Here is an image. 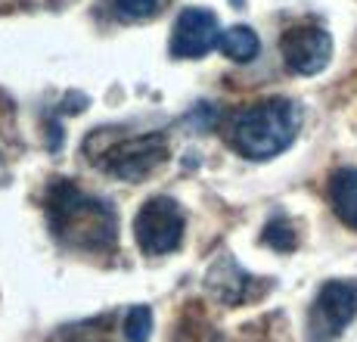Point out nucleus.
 Segmentation results:
<instances>
[{"label": "nucleus", "instance_id": "f257e3e1", "mask_svg": "<svg viewBox=\"0 0 357 342\" xmlns=\"http://www.w3.org/2000/svg\"><path fill=\"white\" fill-rule=\"evenodd\" d=\"M47 224L50 234L78 252H112L119 243V218L112 205L87 196L68 181H56L47 190Z\"/></svg>", "mask_w": 357, "mask_h": 342}, {"label": "nucleus", "instance_id": "f03ea898", "mask_svg": "<svg viewBox=\"0 0 357 342\" xmlns=\"http://www.w3.org/2000/svg\"><path fill=\"white\" fill-rule=\"evenodd\" d=\"M301 128V109L298 103L286 97L258 100L245 106L230 125V143L239 156L252 162H264L280 156L292 147Z\"/></svg>", "mask_w": 357, "mask_h": 342}, {"label": "nucleus", "instance_id": "7ed1b4c3", "mask_svg": "<svg viewBox=\"0 0 357 342\" xmlns=\"http://www.w3.org/2000/svg\"><path fill=\"white\" fill-rule=\"evenodd\" d=\"M91 159L97 162V168L121 177V181H143L168 159V137L162 131L143 137H121Z\"/></svg>", "mask_w": 357, "mask_h": 342}, {"label": "nucleus", "instance_id": "20e7f679", "mask_svg": "<svg viewBox=\"0 0 357 342\" xmlns=\"http://www.w3.org/2000/svg\"><path fill=\"white\" fill-rule=\"evenodd\" d=\"M187 218L177 200L171 196H153L143 202V209L134 218V237L146 255H168L181 246Z\"/></svg>", "mask_w": 357, "mask_h": 342}, {"label": "nucleus", "instance_id": "39448f33", "mask_svg": "<svg viewBox=\"0 0 357 342\" xmlns=\"http://www.w3.org/2000/svg\"><path fill=\"white\" fill-rule=\"evenodd\" d=\"M357 314V283L329 280L320 286L317 302L311 308V342H333Z\"/></svg>", "mask_w": 357, "mask_h": 342}, {"label": "nucleus", "instance_id": "423d86ee", "mask_svg": "<svg viewBox=\"0 0 357 342\" xmlns=\"http://www.w3.org/2000/svg\"><path fill=\"white\" fill-rule=\"evenodd\" d=\"M283 63L295 75H317L333 59V38L320 25H295L280 38Z\"/></svg>", "mask_w": 357, "mask_h": 342}, {"label": "nucleus", "instance_id": "0eeeda50", "mask_svg": "<svg viewBox=\"0 0 357 342\" xmlns=\"http://www.w3.org/2000/svg\"><path fill=\"white\" fill-rule=\"evenodd\" d=\"M218 40H221V25L215 13L202 6H187L171 31V53L177 59H202L208 50H215Z\"/></svg>", "mask_w": 357, "mask_h": 342}, {"label": "nucleus", "instance_id": "6e6552de", "mask_svg": "<svg viewBox=\"0 0 357 342\" xmlns=\"http://www.w3.org/2000/svg\"><path fill=\"white\" fill-rule=\"evenodd\" d=\"M329 202L335 218L357 230V168H339L329 177Z\"/></svg>", "mask_w": 357, "mask_h": 342}, {"label": "nucleus", "instance_id": "1a4fd4ad", "mask_svg": "<svg viewBox=\"0 0 357 342\" xmlns=\"http://www.w3.org/2000/svg\"><path fill=\"white\" fill-rule=\"evenodd\" d=\"M227 271L224 274V265H218V271L208 277V290L215 292L221 302L227 305H243L249 299V286H252V274H245L243 268H236V262L227 258Z\"/></svg>", "mask_w": 357, "mask_h": 342}, {"label": "nucleus", "instance_id": "9d476101", "mask_svg": "<svg viewBox=\"0 0 357 342\" xmlns=\"http://www.w3.org/2000/svg\"><path fill=\"white\" fill-rule=\"evenodd\" d=\"M218 47L224 50V57H230L233 63H252L261 50L258 34L249 29V25H233V29L221 31V40Z\"/></svg>", "mask_w": 357, "mask_h": 342}, {"label": "nucleus", "instance_id": "9b49d317", "mask_svg": "<svg viewBox=\"0 0 357 342\" xmlns=\"http://www.w3.org/2000/svg\"><path fill=\"white\" fill-rule=\"evenodd\" d=\"M125 336L128 342H149V336H153V311L146 305H134L128 311Z\"/></svg>", "mask_w": 357, "mask_h": 342}, {"label": "nucleus", "instance_id": "f8f14e48", "mask_svg": "<svg viewBox=\"0 0 357 342\" xmlns=\"http://www.w3.org/2000/svg\"><path fill=\"white\" fill-rule=\"evenodd\" d=\"M264 243L273 246L277 252H292L295 249V230L289 221H271L264 228Z\"/></svg>", "mask_w": 357, "mask_h": 342}, {"label": "nucleus", "instance_id": "ddd939ff", "mask_svg": "<svg viewBox=\"0 0 357 342\" xmlns=\"http://www.w3.org/2000/svg\"><path fill=\"white\" fill-rule=\"evenodd\" d=\"M115 10L125 19H149L159 10V0H115Z\"/></svg>", "mask_w": 357, "mask_h": 342}]
</instances>
